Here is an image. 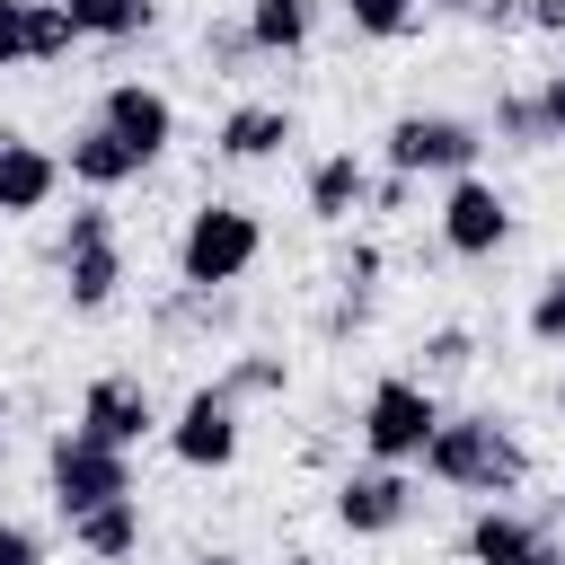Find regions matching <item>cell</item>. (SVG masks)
I'll use <instances>...</instances> for the list:
<instances>
[{
    "mask_svg": "<svg viewBox=\"0 0 565 565\" xmlns=\"http://www.w3.org/2000/svg\"><path fill=\"white\" fill-rule=\"evenodd\" d=\"M415 468L433 486H450V494H477V503H503V494L530 486V450H521V433L503 415H441Z\"/></svg>",
    "mask_w": 565,
    "mask_h": 565,
    "instance_id": "cell-1",
    "label": "cell"
},
{
    "mask_svg": "<svg viewBox=\"0 0 565 565\" xmlns=\"http://www.w3.org/2000/svg\"><path fill=\"white\" fill-rule=\"evenodd\" d=\"M256 256H265V221L247 203H194L177 230V282L185 291H230L256 274Z\"/></svg>",
    "mask_w": 565,
    "mask_h": 565,
    "instance_id": "cell-2",
    "label": "cell"
},
{
    "mask_svg": "<svg viewBox=\"0 0 565 565\" xmlns=\"http://www.w3.org/2000/svg\"><path fill=\"white\" fill-rule=\"evenodd\" d=\"M380 159L397 168V177H468L477 159H486V124H468V115H441V106H406L388 132H380Z\"/></svg>",
    "mask_w": 565,
    "mask_h": 565,
    "instance_id": "cell-3",
    "label": "cell"
},
{
    "mask_svg": "<svg viewBox=\"0 0 565 565\" xmlns=\"http://www.w3.org/2000/svg\"><path fill=\"white\" fill-rule=\"evenodd\" d=\"M115 291H124V238H115L106 194H88L62 230V300H71V318H106Z\"/></svg>",
    "mask_w": 565,
    "mask_h": 565,
    "instance_id": "cell-4",
    "label": "cell"
},
{
    "mask_svg": "<svg viewBox=\"0 0 565 565\" xmlns=\"http://www.w3.org/2000/svg\"><path fill=\"white\" fill-rule=\"evenodd\" d=\"M433 424H441V397H433V380H415V371H388V380H371V397H362V450L371 459H388V468H415L424 459V441H433Z\"/></svg>",
    "mask_w": 565,
    "mask_h": 565,
    "instance_id": "cell-5",
    "label": "cell"
},
{
    "mask_svg": "<svg viewBox=\"0 0 565 565\" xmlns=\"http://www.w3.org/2000/svg\"><path fill=\"white\" fill-rule=\"evenodd\" d=\"M44 494H53V512H62V521H79L88 503L132 494V450L88 441L79 424H62V433H53V450H44Z\"/></svg>",
    "mask_w": 565,
    "mask_h": 565,
    "instance_id": "cell-6",
    "label": "cell"
},
{
    "mask_svg": "<svg viewBox=\"0 0 565 565\" xmlns=\"http://www.w3.org/2000/svg\"><path fill=\"white\" fill-rule=\"evenodd\" d=\"M159 441H168V459L177 468H230L238 459V441H247V424H238V397L221 388V380H203V388H185V406L159 424Z\"/></svg>",
    "mask_w": 565,
    "mask_h": 565,
    "instance_id": "cell-7",
    "label": "cell"
},
{
    "mask_svg": "<svg viewBox=\"0 0 565 565\" xmlns=\"http://www.w3.org/2000/svg\"><path fill=\"white\" fill-rule=\"evenodd\" d=\"M503 238H512V203H503V185L494 177H450L441 185V247L459 256V265H486V256H503Z\"/></svg>",
    "mask_w": 565,
    "mask_h": 565,
    "instance_id": "cell-8",
    "label": "cell"
},
{
    "mask_svg": "<svg viewBox=\"0 0 565 565\" xmlns=\"http://www.w3.org/2000/svg\"><path fill=\"white\" fill-rule=\"evenodd\" d=\"M406 521H415V477H406V468L371 459V468L335 477V530H344V539H388V530H406Z\"/></svg>",
    "mask_w": 565,
    "mask_h": 565,
    "instance_id": "cell-9",
    "label": "cell"
},
{
    "mask_svg": "<svg viewBox=\"0 0 565 565\" xmlns=\"http://www.w3.org/2000/svg\"><path fill=\"white\" fill-rule=\"evenodd\" d=\"M168 415H159V397L132 380V371H97L88 388H79V433L88 441H115V450H141L150 433H159Z\"/></svg>",
    "mask_w": 565,
    "mask_h": 565,
    "instance_id": "cell-10",
    "label": "cell"
},
{
    "mask_svg": "<svg viewBox=\"0 0 565 565\" xmlns=\"http://www.w3.org/2000/svg\"><path fill=\"white\" fill-rule=\"evenodd\" d=\"M459 556L468 565H556V530L547 512H512V503H477V521L459 530Z\"/></svg>",
    "mask_w": 565,
    "mask_h": 565,
    "instance_id": "cell-11",
    "label": "cell"
},
{
    "mask_svg": "<svg viewBox=\"0 0 565 565\" xmlns=\"http://www.w3.org/2000/svg\"><path fill=\"white\" fill-rule=\"evenodd\" d=\"M97 124H106L141 168H159L168 141H177V106H168V88H150V79H115V88L97 97Z\"/></svg>",
    "mask_w": 565,
    "mask_h": 565,
    "instance_id": "cell-12",
    "label": "cell"
},
{
    "mask_svg": "<svg viewBox=\"0 0 565 565\" xmlns=\"http://www.w3.org/2000/svg\"><path fill=\"white\" fill-rule=\"evenodd\" d=\"M282 141H300V115H291V106H274V97H238V106L221 115V132H212V150H221L230 168L282 159Z\"/></svg>",
    "mask_w": 565,
    "mask_h": 565,
    "instance_id": "cell-13",
    "label": "cell"
},
{
    "mask_svg": "<svg viewBox=\"0 0 565 565\" xmlns=\"http://www.w3.org/2000/svg\"><path fill=\"white\" fill-rule=\"evenodd\" d=\"M62 194V150L26 141V132H0V221H26Z\"/></svg>",
    "mask_w": 565,
    "mask_h": 565,
    "instance_id": "cell-14",
    "label": "cell"
},
{
    "mask_svg": "<svg viewBox=\"0 0 565 565\" xmlns=\"http://www.w3.org/2000/svg\"><path fill=\"white\" fill-rule=\"evenodd\" d=\"M71 530V547L88 556V565H124V556H141V494H106V503H88L79 521H62Z\"/></svg>",
    "mask_w": 565,
    "mask_h": 565,
    "instance_id": "cell-15",
    "label": "cell"
},
{
    "mask_svg": "<svg viewBox=\"0 0 565 565\" xmlns=\"http://www.w3.org/2000/svg\"><path fill=\"white\" fill-rule=\"evenodd\" d=\"M62 177H71L79 194H115V185H132V177H141V159H132V150L88 115V124L71 132V150H62Z\"/></svg>",
    "mask_w": 565,
    "mask_h": 565,
    "instance_id": "cell-16",
    "label": "cell"
},
{
    "mask_svg": "<svg viewBox=\"0 0 565 565\" xmlns=\"http://www.w3.org/2000/svg\"><path fill=\"white\" fill-rule=\"evenodd\" d=\"M309 35H318V0H247L256 62H291V53H309Z\"/></svg>",
    "mask_w": 565,
    "mask_h": 565,
    "instance_id": "cell-17",
    "label": "cell"
},
{
    "mask_svg": "<svg viewBox=\"0 0 565 565\" xmlns=\"http://www.w3.org/2000/svg\"><path fill=\"white\" fill-rule=\"evenodd\" d=\"M362 194H371V168H362L353 150H327V159L309 168V221H327V230H344V221L362 212Z\"/></svg>",
    "mask_w": 565,
    "mask_h": 565,
    "instance_id": "cell-18",
    "label": "cell"
},
{
    "mask_svg": "<svg viewBox=\"0 0 565 565\" xmlns=\"http://www.w3.org/2000/svg\"><path fill=\"white\" fill-rule=\"evenodd\" d=\"M71 9V26H79V44L97 35V44H132V35H150V18H159V0H62Z\"/></svg>",
    "mask_w": 565,
    "mask_h": 565,
    "instance_id": "cell-19",
    "label": "cell"
},
{
    "mask_svg": "<svg viewBox=\"0 0 565 565\" xmlns=\"http://www.w3.org/2000/svg\"><path fill=\"white\" fill-rule=\"evenodd\" d=\"M221 388H230L238 406H256V397H291V362H282V353H265V344H238V353H230V371H221Z\"/></svg>",
    "mask_w": 565,
    "mask_h": 565,
    "instance_id": "cell-20",
    "label": "cell"
},
{
    "mask_svg": "<svg viewBox=\"0 0 565 565\" xmlns=\"http://www.w3.org/2000/svg\"><path fill=\"white\" fill-rule=\"evenodd\" d=\"M71 44H79L71 9L62 0H26V62H71Z\"/></svg>",
    "mask_w": 565,
    "mask_h": 565,
    "instance_id": "cell-21",
    "label": "cell"
},
{
    "mask_svg": "<svg viewBox=\"0 0 565 565\" xmlns=\"http://www.w3.org/2000/svg\"><path fill=\"white\" fill-rule=\"evenodd\" d=\"M494 141H503V150H547V124H539L530 88H503V97H494Z\"/></svg>",
    "mask_w": 565,
    "mask_h": 565,
    "instance_id": "cell-22",
    "label": "cell"
},
{
    "mask_svg": "<svg viewBox=\"0 0 565 565\" xmlns=\"http://www.w3.org/2000/svg\"><path fill=\"white\" fill-rule=\"evenodd\" d=\"M521 327H530V344H565V265H547V274H539V291H530Z\"/></svg>",
    "mask_w": 565,
    "mask_h": 565,
    "instance_id": "cell-23",
    "label": "cell"
},
{
    "mask_svg": "<svg viewBox=\"0 0 565 565\" xmlns=\"http://www.w3.org/2000/svg\"><path fill=\"white\" fill-rule=\"evenodd\" d=\"M344 18H353V35H371V44H397V35L424 18V0H344Z\"/></svg>",
    "mask_w": 565,
    "mask_h": 565,
    "instance_id": "cell-24",
    "label": "cell"
},
{
    "mask_svg": "<svg viewBox=\"0 0 565 565\" xmlns=\"http://www.w3.org/2000/svg\"><path fill=\"white\" fill-rule=\"evenodd\" d=\"M415 353H424V371H415V380H459V371L477 362V335H468V327H433Z\"/></svg>",
    "mask_w": 565,
    "mask_h": 565,
    "instance_id": "cell-25",
    "label": "cell"
},
{
    "mask_svg": "<svg viewBox=\"0 0 565 565\" xmlns=\"http://www.w3.org/2000/svg\"><path fill=\"white\" fill-rule=\"evenodd\" d=\"M203 62H212V71H238V62H256V44H247V18H221V26H203Z\"/></svg>",
    "mask_w": 565,
    "mask_h": 565,
    "instance_id": "cell-26",
    "label": "cell"
},
{
    "mask_svg": "<svg viewBox=\"0 0 565 565\" xmlns=\"http://www.w3.org/2000/svg\"><path fill=\"white\" fill-rule=\"evenodd\" d=\"M371 282H380V247H371V238H353V247L335 256V291H362V300H371Z\"/></svg>",
    "mask_w": 565,
    "mask_h": 565,
    "instance_id": "cell-27",
    "label": "cell"
},
{
    "mask_svg": "<svg viewBox=\"0 0 565 565\" xmlns=\"http://www.w3.org/2000/svg\"><path fill=\"white\" fill-rule=\"evenodd\" d=\"M530 106H539V124H547V141H565V71H547V79L530 88Z\"/></svg>",
    "mask_w": 565,
    "mask_h": 565,
    "instance_id": "cell-28",
    "label": "cell"
},
{
    "mask_svg": "<svg viewBox=\"0 0 565 565\" xmlns=\"http://www.w3.org/2000/svg\"><path fill=\"white\" fill-rule=\"evenodd\" d=\"M26 62V0H0V71Z\"/></svg>",
    "mask_w": 565,
    "mask_h": 565,
    "instance_id": "cell-29",
    "label": "cell"
},
{
    "mask_svg": "<svg viewBox=\"0 0 565 565\" xmlns=\"http://www.w3.org/2000/svg\"><path fill=\"white\" fill-rule=\"evenodd\" d=\"M0 565H44V539L26 521H9V512H0Z\"/></svg>",
    "mask_w": 565,
    "mask_h": 565,
    "instance_id": "cell-30",
    "label": "cell"
},
{
    "mask_svg": "<svg viewBox=\"0 0 565 565\" xmlns=\"http://www.w3.org/2000/svg\"><path fill=\"white\" fill-rule=\"evenodd\" d=\"M406 194H415V177H397V168H388V177H371V194H362V203H371V212H406Z\"/></svg>",
    "mask_w": 565,
    "mask_h": 565,
    "instance_id": "cell-31",
    "label": "cell"
},
{
    "mask_svg": "<svg viewBox=\"0 0 565 565\" xmlns=\"http://www.w3.org/2000/svg\"><path fill=\"white\" fill-rule=\"evenodd\" d=\"M468 18H477V26H486V35H512V26H521V0H477V9H468Z\"/></svg>",
    "mask_w": 565,
    "mask_h": 565,
    "instance_id": "cell-32",
    "label": "cell"
},
{
    "mask_svg": "<svg viewBox=\"0 0 565 565\" xmlns=\"http://www.w3.org/2000/svg\"><path fill=\"white\" fill-rule=\"evenodd\" d=\"M521 26L530 35H565V0H521Z\"/></svg>",
    "mask_w": 565,
    "mask_h": 565,
    "instance_id": "cell-33",
    "label": "cell"
},
{
    "mask_svg": "<svg viewBox=\"0 0 565 565\" xmlns=\"http://www.w3.org/2000/svg\"><path fill=\"white\" fill-rule=\"evenodd\" d=\"M194 565H247V556H230V547H203V556H194Z\"/></svg>",
    "mask_w": 565,
    "mask_h": 565,
    "instance_id": "cell-34",
    "label": "cell"
},
{
    "mask_svg": "<svg viewBox=\"0 0 565 565\" xmlns=\"http://www.w3.org/2000/svg\"><path fill=\"white\" fill-rule=\"evenodd\" d=\"M0 450H9V388H0Z\"/></svg>",
    "mask_w": 565,
    "mask_h": 565,
    "instance_id": "cell-35",
    "label": "cell"
},
{
    "mask_svg": "<svg viewBox=\"0 0 565 565\" xmlns=\"http://www.w3.org/2000/svg\"><path fill=\"white\" fill-rule=\"evenodd\" d=\"M424 9H477V0H424Z\"/></svg>",
    "mask_w": 565,
    "mask_h": 565,
    "instance_id": "cell-36",
    "label": "cell"
},
{
    "mask_svg": "<svg viewBox=\"0 0 565 565\" xmlns=\"http://www.w3.org/2000/svg\"><path fill=\"white\" fill-rule=\"evenodd\" d=\"M556 424H565V380H556Z\"/></svg>",
    "mask_w": 565,
    "mask_h": 565,
    "instance_id": "cell-37",
    "label": "cell"
},
{
    "mask_svg": "<svg viewBox=\"0 0 565 565\" xmlns=\"http://www.w3.org/2000/svg\"><path fill=\"white\" fill-rule=\"evenodd\" d=\"M556 565H565V556H556Z\"/></svg>",
    "mask_w": 565,
    "mask_h": 565,
    "instance_id": "cell-38",
    "label": "cell"
},
{
    "mask_svg": "<svg viewBox=\"0 0 565 565\" xmlns=\"http://www.w3.org/2000/svg\"><path fill=\"white\" fill-rule=\"evenodd\" d=\"M300 565H309V556H300Z\"/></svg>",
    "mask_w": 565,
    "mask_h": 565,
    "instance_id": "cell-39",
    "label": "cell"
}]
</instances>
